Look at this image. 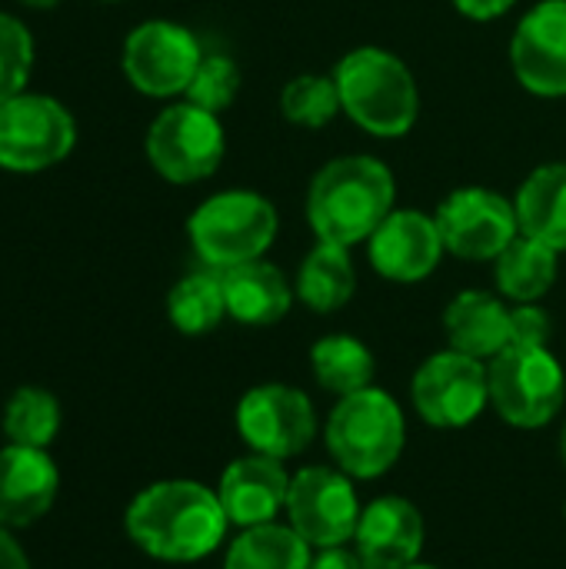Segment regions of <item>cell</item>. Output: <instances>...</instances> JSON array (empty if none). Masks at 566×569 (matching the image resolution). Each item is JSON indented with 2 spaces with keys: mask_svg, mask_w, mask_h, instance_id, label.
<instances>
[{
  "mask_svg": "<svg viewBox=\"0 0 566 569\" xmlns=\"http://www.w3.org/2000/svg\"><path fill=\"white\" fill-rule=\"evenodd\" d=\"M130 543L160 563H197L220 550L230 520L217 490L197 480H157L123 510Z\"/></svg>",
  "mask_w": 566,
  "mask_h": 569,
  "instance_id": "cell-1",
  "label": "cell"
},
{
  "mask_svg": "<svg viewBox=\"0 0 566 569\" xmlns=\"http://www.w3.org/2000/svg\"><path fill=\"white\" fill-rule=\"evenodd\" d=\"M397 177L374 153H340L307 183L304 213L314 240L364 247L397 210Z\"/></svg>",
  "mask_w": 566,
  "mask_h": 569,
  "instance_id": "cell-2",
  "label": "cell"
},
{
  "mask_svg": "<svg viewBox=\"0 0 566 569\" xmlns=\"http://www.w3.org/2000/svg\"><path fill=\"white\" fill-rule=\"evenodd\" d=\"M344 117L374 140H404L420 120V83L410 63L377 43L350 47L334 63Z\"/></svg>",
  "mask_w": 566,
  "mask_h": 569,
  "instance_id": "cell-3",
  "label": "cell"
},
{
  "mask_svg": "<svg viewBox=\"0 0 566 569\" xmlns=\"http://www.w3.org/2000/svg\"><path fill=\"white\" fill-rule=\"evenodd\" d=\"M280 233L277 203L250 187H227L203 197L187 217V240L210 270L264 260Z\"/></svg>",
  "mask_w": 566,
  "mask_h": 569,
  "instance_id": "cell-4",
  "label": "cell"
},
{
  "mask_svg": "<svg viewBox=\"0 0 566 569\" xmlns=\"http://www.w3.org/2000/svg\"><path fill=\"white\" fill-rule=\"evenodd\" d=\"M324 440L347 477L377 480L400 460L407 447V420L387 390L367 387L337 400L327 417Z\"/></svg>",
  "mask_w": 566,
  "mask_h": 569,
  "instance_id": "cell-5",
  "label": "cell"
},
{
  "mask_svg": "<svg viewBox=\"0 0 566 569\" xmlns=\"http://www.w3.org/2000/svg\"><path fill=\"white\" fill-rule=\"evenodd\" d=\"M143 153L167 183L190 187L210 180L227 157L224 120L190 100H170L143 133Z\"/></svg>",
  "mask_w": 566,
  "mask_h": 569,
  "instance_id": "cell-6",
  "label": "cell"
},
{
  "mask_svg": "<svg viewBox=\"0 0 566 569\" xmlns=\"http://www.w3.org/2000/svg\"><path fill=\"white\" fill-rule=\"evenodd\" d=\"M490 407L517 430H540L566 403L564 363L550 347H507L487 363Z\"/></svg>",
  "mask_w": 566,
  "mask_h": 569,
  "instance_id": "cell-7",
  "label": "cell"
},
{
  "mask_svg": "<svg viewBox=\"0 0 566 569\" xmlns=\"http://www.w3.org/2000/svg\"><path fill=\"white\" fill-rule=\"evenodd\" d=\"M203 53L200 37L187 23L150 17L123 37L120 67L137 93L150 100H180Z\"/></svg>",
  "mask_w": 566,
  "mask_h": 569,
  "instance_id": "cell-8",
  "label": "cell"
},
{
  "mask_svg": "<svg viewBox=\"0 0 566 569\" xmlns=\"http://www.w3.org/2000/svg\"><path fill=\"white\" fill-rule=\"evenodd\" d=\"M77 147L73 113L50 93L23 90L0 103V170L43 173Z\"/></svg>",
  "mask_w": 566,
  "mask_h": 569,
  "instance_id": "cell-9",
  "label": "cell"
},
{
  "mask_svg": "<svg viewBox=\"0 0 566 569\" xmlns=\"http://www.w3.org/2000/svg\"><path fill=\"white\" fill-rule=\"evenodd\" d=\"M447 257L467 263H494L517 237L520 220L514 197L497 187H454L434 210Z\"/></svg>",
  "mask_w": 566,
  "mask_h": 569,
  "instance_id": "cell-10",
  "label": "cell"
},
{
  "mask_svg": "<svg viewBox=\"0 0 566 569\" xmlns=\"http://www.w3.org/2000/svg\"><path fill=\"white\" fill-rule=\"evenodd\" d=\"M410 400L424 423L437 430H464L490 407L487 363L454 347L437 350L417 367L410 380Z\"/></svg>",
  "mask_w": 566,
  "mask_h": 569,
  "instance_id": "cell-11",
  "label": "cell"
},
{
  "mask_svg": "<svg viewBox=\"0 0 566 569\" xmlns=\"http://www.w3.org/2000/svg\"><path fill=\"white\" fill-rule=\"evenodd\" d=\"M284 513L314 550H324L354 543L364 507L357 500L354 477L340 467H304L290 477Z\"/></svg>",
  "mask_w": 566,
  "mask_h": 569,
  "instance_id": "cell-12",
  "label": "cell"
},
{
  "mask_svg": "<svg viewBox=\"0 0 566 569\" xmlns=\"http://www.w3.org/2000/svg\"><path fill=\"white\" fill-rule=\"evenodd\" d=\"M240 440L264 457L290 460L304 453L317 437V410L314 400L287 383H260L250 387L234 413Z\"/></svg>",
  "mask_w": 566,
  "mask_h": 569,
  "instance_id": "cell-13",
  "label": "cell"
},
{
  "mask_svg": "<svg viewBox=\"0 0 566 569\" xmlns=\"http://www.w3.org/2000/svg\"><path fill=\"white\" fill-rule=\"evenodd\" d=\"M514 80L537 100L566 97V0H537L507 47Z\"/></svg>",
  "mask_w": 566,
  "mask_h": 569,
  "instance_id": "cell-14",
  "label": "cell"
},
{
  "mask_svg": "<svg viewBox=\"0 0 566 569\" xmlns=\"http://www.w3.org/2000/svg\"><path fill=\"white\" fill-rule=\"evenodd\" d=\"M367 263L387 283H424L447 257L440 227L430 210L397 207L364 243Z\"/></svg>",
  "mask_w": 566,
  "mask_h": 569,
  "instance_id": "cell-15",
  "label": "cell"
},
{
  "mask_svg": "<svg viewBox=\"0 0 566 569\" xmlns=\"http://www.w3.org/2000/svg\"><path fill=\"white\" fill-rule=\"evenodd\" d=\"M60 493V470L47 450L0 447V527L20 533L43 520Z\"/></svg>",
  "mask_w": 566,
  "mask_h": 569,
  "instance_id": "cell-16",
  "label": "cell"
},
{
  "mask_svg": "<svg viewBox=\"0 0 566 569\" xmlns=\"http://www.w3.org/2000/svg\"><path fill=\"white\" fill-rule=\"evenodd\" d=\"M427 523L404 497H377L364 507L354 550L367 569H404L420 560Z\"/></svg>",
  "mask_w": 566,
  "mask_h": 569,
  "instance_id": "cell-17",
  "label": "cell"
},
{
  "mask_svg": "<svg viewBox=\"0 0 566 569\" xmlns=\"http://www.w3.org/2000/svg\"><path fill=\"white\" fill-rule=\"evenodd\" d=\"M290 493V473L284 460L250 453L234 460L217 487L220 507L230 520V527L250 530L264 523H277V517L287 510Z\"/></svg>",
  "mask_w": 566,
  "mask_h": 569,
  "instance_id": "cell-18",
  "label": "cell"
},
{
  "mask_svg": "<svg viewBox=\"0 0 566 569\" xmlns=\"http://www.w3.org/2000/svg\"><path fill=\"white\" fill-rule=\"evenodd\" d=\"M220 283L227 297V317L244 327H274L297 303L294 277H287L267 257L220 270Z\"/></svg>",
  "mask_w": 566,
  "mask_h": 569,
  "instance_id": "cell-19",
  "label": "cell"
},
{
  "mask_svg": "<svg viewBox=\"0 0 566 569\" xmlns=\"http://www.w3.org/2000/svg\"><path fill=\"white\" fill-rule=\"evenodd\" d=\"M447 347L490 363L510 347V303L497 290H460L444 310Z\"/></svg>",
  "mask_w": 566,
  "mask_h": 569,
  "instance_id": "cell-20",
  "label": "cell"
},
{
  "mask_svg": "<svg viewBox=\"0 0 566 569\" xmlns=\"http://www.w3.org/2000/svg\"><path fill=\"white\" fill-rule=\"evenodd\" d=\"M520 233L566 253V160L534 167L514 193Z\"/></svg>",
  "mask_w": 566,
  "mask_h": 569,
  "instance_id": "cell-21",
  "label": "cell"
},
{
  "mask_svg": "<svg viewBox=\"0 0 566 569\" xmlns=\"http://www.w3.org/2000/svg\"><path fill=\"white\" fill-rule=\"evenodd\" d=\"M294 290L310 313L327 317L344 310L357 293V267L350 247L314 240L294 273Z\"/></svg>",
  "mask_w": 566,
  "mask_h": 569,
  "instance_id": "cell-22",
  "label": "cell"
},
{
  "mask_svg": "<svg viewBox=\"0 0 566 569\" xmlns=\"http://www.w3.org/2000/svg\"><path fill=\"white\" fill-rule=\"evenodd\" d=\"M560 257L554 247L534 240V237H517L490 267H494V287L507 303H540L557 277H560Z\"/></svg>",
  "mask_w": 566,
  "mask_h": 569,
  "instance_id": "cell-23",
  "label": "cell"
},
{
  "mask_svg": "<svg viewBox=\"0 0 566 569\" xmlns=\"http://www.w3.org/2000/svg\"><path fill=\"white\" fill-rule=\"evenodd\" d=\"M310 373L327 393H334L340 400V397L374 387L377 357L360 337L327 333V337L314 340V347H310Z\"/></svg>",
  "mask_w": 566,
  "mask_h": 569,
  "instance_id": "cell-24",
  "label": "cell"
},
{
  "mask_svg": "<svg viewBox=\"0 0 566 569\" xmlns=\"http://www.w3.org/2000/svg\"><path fill=\"white\" fill-rule=\"evenodd\" d=\"M167 320L183 337H207L227 320V297L220 273L210 267L183 273L167 293Z\"/></svg>",
  "mask_w": 566,
  "mask_h": 569,
  "instance_id": "cell-25",
  "label": "cell"
},
{
  "mask_svg": "<svg viewBox=\"0 0 566 569\" xmlns=\"http://www.w3.org/2000/svg\"><path fill=\"white\" fill-rule=\"evenodd\" d=\"M314 547L287 523H264L240 530L227 547L224 569H307Z\"/></svg>",
  "mask_w": 566,
  "mask_h": 569,
  "instance_id": "cell-26",
  "label": "cell"
},
{
  "mask_svg": "<svg viewBox=\"0 0 566 569\" xmlns=\"http://www.w3.org/2000/svg\"><path fill=\"white\" fill-rule=\"evenodd\" d=\"M60 423H63L60 400L50 390L33 387V383L17 387L0 417V430L7 443L37 447V450H50V443L60 433Z\"/></svg>",
  "mask_w": 566,
  "mask_h": 569,
  "instance_id": "cell-27",
  "label": "cell"
},
{
  "mask_svg": "<svg viewBox=\"0 0 566 569\" xmlns=\"http://www.w3.org/2000/svg\"><path fill=\"white\" fill-rule=\"evenodd\" d=\"M280 117L290 127L300 130H324L330 127L337 117H344L340 107V90L334 73L327 70H304L294 73L284 87H280Z\"/></svg>",
  "mask_w": 566,
  "mask_h": 569,
  "instance_id": "cell-28",
  "label": "cell"
},
{
  "mask_svg": "<svg viewBox=\"0 0 566 569\" xmlns=\"http://www.w3.org/2000/svg\"><path fill=\"white\" fill-rule=\"evenodd\" d=\"M240 90H244L240 63L230 53H210L207 50L197 73H193V80H190V87H187V93H183V100L224 117L237 103Z\"/></svg>",
  "mask_w": 566,
  "mask_h": 569,
  "instance_id": "cell-29",
  "label": "cell"
},
{
  "mask_svg": "<svg viewBox=\"0 0 566 569\" xmlns=\"http://www.w3.org/2000/svg\"><path fill=\"white\" fill-rule=\"evenodd\" d=\"M33 70V33L13 13L0 10V103L23 93Z\"/></svg>",
  "mask_w": 566,
  "mask_h": 569,
  "instance_id": "cell-30",
  "label": "cell"
},
{
  "mask_svg": "<svg viewBox=\"0 0 566 569\" xmlns=\"http://www.w3.org/2000/svg\"><path fill=\"white\" fill-rule=\"evenodd\" d=\"M554 320L540 303H510V347H550Z\"/></svg>",
  "mask_w": 566,
  "mask_h": 569,
  "instance_id": "cell-31",
  "label": "cell"
},
{
  "mask_svg": "<svg viewBox=\"0 0 566 569\" xmlns=\"http://www.w3.org/2000/svg\"><path fill=\"white\" fill-rule=\"evenodd\" d=\"M520 0H450V7L474 23H494L500 17H507Z\"/></svg>",
  "mask_w": 566,
  "mask_h": 569,
  "instance_id": "cell-32",
  "label": "cell"
},
{
  "mask_svg": "<svg viewBox=\"0 0 566 569\" xmlns=\"http://www.w3.org/2000/svg\"><path fill=\"white\" fill-rule=\"evenodd\" d=\"M307 569H367L364 560L357 557V550L350 547H324L310 557Z\"/></svg>",
  "mask_w": 566,
  "mask_h": 569,
  "instance_id": "cell-33",
  "label": "cell"
},
{
  "mask_svg": "<svg viewBox=\"0 0 566 569\" xmlns=\"http://www.w3.org/2000/svg\"><path fill=\"white\" fill-rule=\"evenodd\" d=\"M0 569H30V560L13 530L0 527Z\"/></svg>",
  "mask_w": 566,
  "mask_h": 569,
  "instance_id": "cell-34",
  "label": "cell"
},
{
  "mask_svg": "<svg viewBox=\"0 0 566 569\" xmlns=\"http://www.w3.org/2000/svg\"><path fill=\"white\" fill-rule=\"evenodd\" d=\"M23 7H33V10H53V7H60L63 0H20Z\"/></svg>",
  "mask_w": 566,
  "mask_h": 569,
  "instance_id": "cell-35",
  "label": "cell"
},
{
  "mask_svg": "<svg viewBox=\"0 0 566 569\" xmlns=\"http://www.w3.org/2000/svg\"><path fill=\"white\" fill-rule=\"evenodd\" d=\"M404 569H440V567H430V563H420V560H417V563H410V567H404Z\"/></svg>",
  "mask_w": 566,
  "mask_h": 569,
  "instance_id": "cell-36",
  "label": "cell"
},
{
  "mask_svg": "<svg viewBox=\"0 0 566 569\" xmlns=\"http://www.w3.org/2000/svg\"><path fill=\"white\" fill-rule=\"evenodd\" d=\"M560 453H564V463H566V427H564V440H560Z\"/></svg>",
  "mask_w": 566,
  "mask_h": 569,
  "instance_id": "cell-37",
  "label": "cell"
},
{
  "mask_svg": "<svg viewBox=\"0 0 566 569\" xmlns=\"http://www.w3.org/2000/svg\"><path fill=\"white\" fill-rule=\"evenodd\" d=\"M97 3H123V0H97Z\"/></svg>",
  "mask_w": 566,
  "mask_h": 569,
  "instance_id": "cell-38",
  "label": "cell"
}]
</instances>
